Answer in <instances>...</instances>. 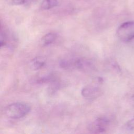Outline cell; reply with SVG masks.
Wrapping results in <instances>:
<instances>
[{
  "mask_svg": "<svg viewBox=\"0 0 134 134\" xmlns=\"http://www.w3.org/2000/svg\"><path fill=\"white\" fill-rule=\"evenodd\" d=\"M131 99H132V103H133V105L134 106V95L132 96Z\"/></svg>",
  "mask_w": 134,
  "mask_h": 134,
  "instance_id": "obj_10",
  "label": "cell"
},
{
  "mask_svg": "<svg viewBox=\"0 0 134 134\" xmlns=\"http://www.w3.org/2000/svg\"><path fill=\"white\" fill-rule=\"evenodd\" d=\"M81 94L87 99L93 100L100 95V90L97 86L89 85L83 88Z\"/></svg>",
  "mask_w": 134,
  "mask_h": 134,
  "instance_id": "obj_4",
  "label": "cell"
},
{
  "mask_svg": "<svg viewBox=\"0 0 134 134\" xmlns=\"http://www.w3.org/2000/svg\"><path fill=\"white\" fill-rule=\"evenodd\" d=\"M12 3L15 5H22L28 2V0H10Z\"/></svg>",
  "mask_w": 134,
  "mask_h": 134,
  "instance_id": "obj_8",
  "label": "cell"
},
{
  "mask_svg": "<svg viewBox=\"0 0 134 134\" xmlns=\"http://www.w3.org/2000/svg\"><path fill=\"white\" fill-rule=\"evenodd\" d=\"M117 35L123 42H128L134 38V21H127L117 29Z\"/></svg>",
  "mask_w": 134,
  "mask_h": 134,
  "instance_id": "obj_2",
  "label": "cell"
},
{
  "mask_svg": "<svg viewBox=\"0 0 134 134\" xmlns=\"http://www.w3.org/2000/svg\"><path fill=\"white\" fill-rule=\"evenodd\" d=\"M109 123L110 121L107 117H98L90 124L88 130L92 133H104L107 129Z\"/></svg>",
  "mask_w": 134,
  "mask_h": 134,
  "instance_id": "obj_3",
  "label": "cell"
},
{
  "mask_svg": "<svg viewBox=\"0 0 134 134\" xmlns=\"http://www.w3.org/2000/svg\"><path fill=\"white\" fill-rule=\"evenodd\" d=\"M58 4V0H43L40 4V7L43 10H48L57 6Z\"/></svg>",
  "mask_w": 134,
  "mask_h": 134,
  "instance_id": "obj_7",
  "label": "cell"
},
{
  "mask_svg": "<svg viewBox=\"0 0 134 134\" xmlns=\"http://www.w3.org/2000/svg\"><path fill=\"white\" fill-rule=\"evenodd\" d=\"M30 106L25 103L17 102L9 104L5 109V114L12 119H19L26 116L30 111Z\"/></svg>",
  "mask_w": 134,
  "mask_h": 134,
  "instance_id": "obj_1",
  "label": "cell"
},
{
  "mask_svg": "<svg viewBox=\"0 0 134 134\" xmlns=\"http://www.w3.org/2000/svg\"><path fill=\"white\" fill-rule=\"evenodd\" d=\"M46 63V60L42 57H37L32 59L31 64L34 70H39L42 68Z\"/></svg>",
  "mask_w": 134,
  "mask_h": 134,
  "instance_id": "obj_6",
  "label": "cell"
},
{
  "mask_svg": "<svg viewBox=\"0 0 134 134\" xmlns=\"http://www.w3.org/2000/svg\"><path fill=\"white\" fill-rule=\"evenodd\" d=\"M126 127L130 130L134 129V118L127 121L126 124Z\"/></svg>",
  "mask_w": 134,
  "mask_h": 134,
  "instance_id": "obj_9",
  "label": "cell"
},
{
  "mask_svg": "<svg viewBox=\"0 0 134 134\" xmlns=\"http://www.w3.org/2000/svg\"><path fill=\"white\" fill-rule=\"evenodd\" d=\"M57 35L54 32H49L43 36L41 39L42 44L47 46L52 43L57 39Z\"/></svg>",
  "mask_w": 134,
  "mask_h": 134,
  "instance_id": "obj_5",
  "label": "cell"
}]
</instances>
